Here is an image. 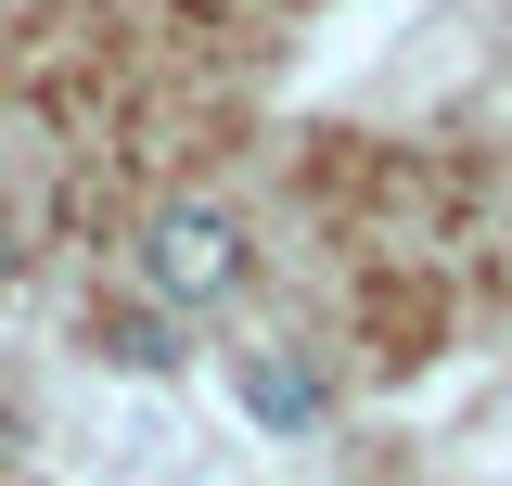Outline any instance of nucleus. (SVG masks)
<instances>
[{
  "label": "nucleus",
  "instance_id": "f03ea898",
  "mask_svg": "<svg viewBox=\"0 0 512 486\" xmlns=\"http://www.w3.org/2000/svg\"><path fill=\"white\" fill-rule=\"evenodd\" d=\"M244 410H256L269 435H320L333 384H320V359H308V346H256V359H244Z\"/></svg>",
  "mask_w": 512,
  "mask_h": 486
},
{
  "label": "nucleus",
  "instance_id": "7ed1b4c3",
  "mask_svg": "<svg viewBox=\"0 0 512 486\" xmlns=\"http://www.w3.org/2000/svg\"><path fill=\"white\" fill-rule=\"evenodd\" d=\"M103 346H116V371H180V307H116Z\"/></svg>",
  "mask_w": 512,
  "mask_h": 486
},
{
  "label": "nucleus",
  "instance_id": "f257e3e1",
  "mask_svg": "<svg viewBox=\"0 0 512 486\" xmlns=\"http://www.w3.org/2000/svg\"><path fill=\"white\" fill-rule=\"evenodd\" d=\"M141 295L154 307L244 295V218H231V205H154V218H141Z\"/></svg>",
  "mask_w": 512,
  "mask_h": 486
}]
</instances>
